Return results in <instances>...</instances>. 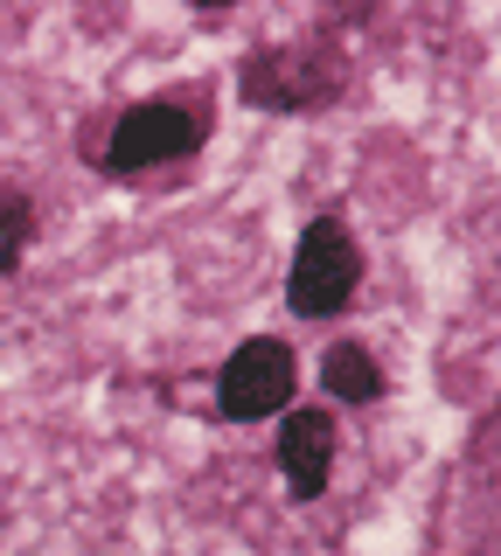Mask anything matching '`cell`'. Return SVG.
Listing matches in <instances>:
<instances>
[{"instance_id": "1", "label": "cell", "mask_w": 501, "mask_h": 556, "mask_svg": "<svg viewBox=\"0 0 501 556\" xmlns=\"http://www.w3.org/2000/svg\"><path fill=\"white\" fill-rule=\"evenodd\" d=\"M216 132V91L188 84V91H161V98H133L112 112L105 147H98V174L105 181H147L153 167H181L210 147Z\"/></svg>"}, {"instance_id": "2", "label": "cell", "mask_w": 501, "mask_h": 556, "mask_svg": "<svg viewBox=\"0 0 501 556\" xmlns=\"http://www.w3.org/2000/svg\"><path fill=\"white\" fill-rule=\"evenodd\" d=\"M349 91V49L335 28H306V35H279V42H258L237 63V98L251 112L272 118H306L327 112Z\"/></svg>"}, {"instance_id": "3", "label": "cell", "mask_w": 501, "mask_h": 556, "mask_svg": "<svg viewBox=\"0 0 501 556\" xmlns=\"http://www.w3.org/2000/svg\"><path fill=\"white\" fill-rule=\"evenodd\" d=\"M362 292V237L349 230V216L321 208L306 216L300 243H292V265H286V306L300 320H335L349 313Z\"/></svg>"}, {"instance_id": "4", "label": "cell", "mask_w": 501, "mask_h": 556, "mask_svg": "<svg viewBox=\"0 0 501 556\" xmlns=\"http://www.w3.org/2000/svg\"><path fill=\"white\" fill-rule=\"evenodd\" d=\"M300 396V355L279 334H251L223 355L216 369V417L230 425H258V417H286Z\"/></svg>"}, {"instance_id": "5", "label": "cell", "mask_w": 501, "mask_h": 556, "mask_svg": "<svg viewBox=\"0 0 501 556\" xmlns=\"http://www.w3.org/2000/svg\"><path fill=\"white\" fill-rule=\"evenodd\" d=\"M335 452H341V425L327 404H292L279 417V473H286V494L300 508H314L335 480Z\"/></svg>"}, {"instance_id": "6", "label": "cell", "mask_w": 501, "mask_h": 556, "mask_svg": "<svg viewBox=\"0 0 501 556\" xmlns=\"http://www.w3.org/2000/svg\"><path fill=\"white\" fill-rule=\"evenodd\" d=\"M321 396H335L349 410H370L390 396V369L370 355V341H327L321 348Z\"/></svg>"}, {"instance_id": "7", "label": "cell", "mask_w": 501, "mask_h": 556, "mask_svg": "<svg viewBox=\"0 0 501 556\" xmlns=\"http://www.w3.org/2000/svg\"><path fill=\"white\" fill-rule=\"evenodd\" d=\"M28 243H36V202L14 195V188H0V278L22 271Z\"/></svg>"}]
</instances>
